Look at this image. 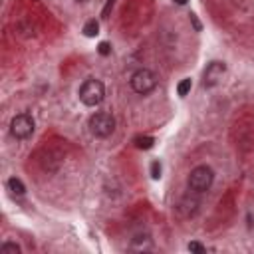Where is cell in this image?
<instances>
[{"instance_id": "9", "label": "cell", "mask_w": 254, "mask_h": 254, "mask_svg": "<svg viewBox=\"0 0 254 254\" xmlns=\"http://www.w3.org/2000/svg\"><path fill=\"white\" fill-rule=\"evenodd\" d=\"M2 254H20V246L14 244V242H4L2 248H0Z\"/></svg>"}, {"instance_id": "14", "label": "cell", "mask_w": 254, "mask_h": 254, "mask_svg": "<svg viewBox=\"0 0 254 254\" xmlns=\"http://www.w3.org/2000/svg\"><path fill=\"white\" fill-rule=\"evenodd\" d=\"M189 250H190V252H204V246L198 244V242H190V244H189Z\"/></svg>"}, {"instance_id": "2", "label": "cell", "mask_w": 254, "mask_h": 254, "mask_svg": "<svg viewBox=\"0 0 254 254\" xmlns=\"http://www.w3.org/2000/svg\"><path fill=\"white\" fill-rule=\"evenodd\" d=\"M89 131L95 137H109L115 131V119L107 111H97L89 117Z\"/></svg>"}, {"instance_id": "13", "label": "cell", "mask_w": 254, "mask_h": 254, "mask_svg": "<svg viewBox=\"0 0 254 254\" xmlns=\"http://www.w3.org/2000/svg\"><path fill=\"white\" fill-rule=\"evenodd\" d=\"M97 52H99L101 56H107V54L111 52V46H109L107 42H101V44H99V48H97Z\"/></svg>"}, {"instance_id": "10", "label": "cell", "mask_w": 254, "mask_h": 254, "mask_svg": "<svg viewBox=\"0 0 254 254\" xmlns=\"http://www.w3.org/2000/svg\"><path fill=\"white\" fill-rule=\"evenodd\" d=\"M190 87H192L190 79H189V77H185V79H183V81L177 85V91H179V95H183V97H185V95L190 91Z\"/></svg>"}, {"instance_id": "3", "label": "cell", "mask_w": 254, "mask_h": 254, "mask_svg": "<svg viewBox=\"0 0 254 254\" xmlns=\"http://www.w3.org/2000/svg\"><path fill=\"white\" fill-rule=\"evenodd\" d=\"M212 181H214V173H212V169L206 167V165L194 167V169L190 171V175H189V187H190L192 190H196V192L208 190L210 185H212Z\"/></svg>"}, {"instance_id": "15", "label": "cell", "mask_w": 254, "mask_h": 254, "mask_svg": "<svg viewBox=\"0 0 254 254\" xmlns=\"http://www.w3.org/2000/svg\"><path fill=\"white\" fill-rule=\"evenodd\" d=\"M113 2H115V0H109V2H107V6L103 8V18H107V14H109V8L113 6Z\"/></svg>"}, {"instance_id": "5", "label": "cell", "mask_w": 254, "mask_h": 254, "mask_svg": "<svg viewBox=\"0 0 254 254\" xmlns=\"http://www.w3.org/2000/svg\"><path fill=\"white\" fill-rule=\"evenodd\" d=\"M10 133L16 139H28L34 133V119L28 113H20L10 123Z\"/></svg>"}, {"instance_id": "16", "label": "cell", "mask_w": 254, "mask_h": 254, "mask_svg": "<svg viewBox=\"0 0 254 254\" xmlns=\"http://www.w3.org/2000/svg\"><path fill=\"white\" fill-rule=\"evenodd\" d=\"M175 2H177V4H181V6H183V4H187V0H175Z\"/></svg>"}, {"instance_id": "8", "label": "cell", "mask_w": 254, "mask_h": 254, "mask_svg": "<svg viewBox=\"0 0 254 254\" xmlns=\"http://www.w3.org/2000/svg\"><path fill=\"white\" fill-rule=\"evenodd\" d=\"M97 32H99V24H97L95 20H89V22H85V26H83V34H85L87 38H93V36H97Z\"/></svg>"}, {"instance_id": "6", "label": "cell", "mask_w": 254, "mask_h": 254, "mask_svg": "<svg viewBox=\"0 0 254 254\" xmlns=\"http://www.w3.org/2000/svg\"><path fill=\"white\" fill-rule=\"evenodd\" d=\"M224 71H226V65H224L222 62H212V64H208L206 69H204V73H202V85H204V87H214V85L222 79Z\"/></svg>"}, {"instance_id": "17", "label": "cell", "mask_w": 254, "mask_h": 254, "mask_svg": "<svg viewBox=\"0 0 254 254\" xmlns=\"http://www.w3.org/2000/svg\"><path fill=\"white\" fill-rule=\"evenodd\" d=\"M75 2H87V0H75Z\"/></svg>"}, {"instance_id": "1", "label": "cell", "mask_w": 254, "mask_h": 254, "mask_svg": "<svg viewBox=\"0 0 254 254\" xmlns=\"http://www.w3.org/2000/svg\"><path fill=\"white\" fill-rule=\"evenodd\" d=\"M105 97V87L99 79H85L79 87V99L87 107H95L103 101Z\"/></svg>"}, {"instance_id": "4", "label": "cell", "mask_w": 254, "mask_h": 254, "mask_svg": "<svg viewBox=\"0 0 254 254\" xmlns=\"http://www.w3.org/2000/svg\"><path fill=\"white\" fill-rule=\"evenodd\" d=\"M155 85H157V75H155L151 69H145V67H143V69H137V71L131 75V87H133V91H137V93H141V95L153 91Z\"/></svg>"}, {"instance_id": "12", "label": "cell", "mask_w": 254, "mask_h": 254, "mask_svg": "<svg viewBox=\"0 0 254 254\" xmlns=\"http://www.w3.org/2000/svg\"><path fill=\"white\" fill-rule=\"evenodd\" d=\"M151 177L153 179H159L161 177V163L159 161H153V165H151Z\"/></svg>"}, {"instance_id": "11", "label": "cell", "mask_w": 254, "mask_h": 254, "mask_svg": "<svg viewBox=\"0 0 254 254\" xmlns=\"http://www.w3.org/2000/svg\"><path fill=\"white\" fill-rule=\"evenodd\" d=\"M135 143H137V147H139V149H151L155 141H153V137H137V139H135Z\"/></svg>"}, {"instance_id": "7", "label": "cell", "mask_w": 254, "mask_h": 254, "mask_svg": "<svg viewBox=\"0 0 254 254\" xmlns=\"http://www.w3.org/2000/svg\"><path fill=\"white\" fill-rule=\"evenodd\" d=\"M8 189H10L12 194H24L26 192V187H24V183L20 179H10L8 181Z\"/></svg>"}]
</instances>
